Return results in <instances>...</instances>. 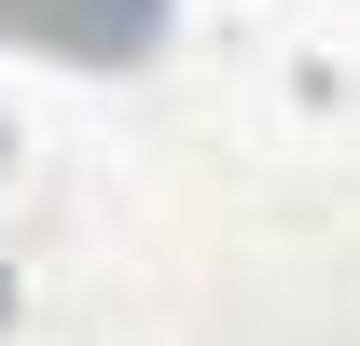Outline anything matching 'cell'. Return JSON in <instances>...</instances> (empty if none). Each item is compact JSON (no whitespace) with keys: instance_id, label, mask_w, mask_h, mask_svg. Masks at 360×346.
I'll return each mask as SVG.
<instances>
[{"instance_id":"obj_1","label":"cell","mask_w":360,"mask_h":346,"mask_svg":"<svg viewBox=\"0 0 360 346\" xmlns=\"http://www.w3.org/2000/svg\"><path fill=\"white\" fill-rule=\"evenodd\" d=\"M167 0H0V42H42V56H153Z\"/></svg>"}]
</instances>
